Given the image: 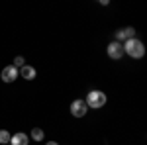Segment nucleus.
Wrapping results in <instances>:
<instances>
[{"mask_svg":"<svg viewBox=\"0 0 147 145\" xmlns=\"http://www.w3.org/2000/svg\"><path fill=\"white\" fill-rule=\"evenodd\" d=\"M71 114L75 118H84L88 114V106L84 100H73L71 102Z\"/></svg>","mask_w":147,"mask_h":145,"instance_id":"3","label":"nucleus"},{"mask_svg":"<svg viewBox=\"0 0 147 145\" xmlns=\"http://www.w3.org/2000/svg\"><path fill=\"white\" fill-rule=\"evenodd\" d=\"M24 65H26V59H24V57H20V55H18L16 59H14V67L18 69V71H20V69H22Z\"/></svg>","mask_w":147,"mask_h":145,"instance_id":"11","label":"nucleus"},{"mask_svg":"<svg viewBox=\"0 0 147 145\" xmlns=\"http://www.w3.org/2000/svg\"><path fill=\"white\" fill-rule=\"evenodd\" d=\"M28 143H30V137L24 132H18L10 137V145H28Z\"/></svg>","mask_w":147,"mask_h":145,"instance_id":"8","label":"nucleus"},{"mask_svg":"<svg viewBox=\"0 0 147 145\" xmlns=\"http://www.w3.org/2000/svg\"><path fill=\"white\" fill-rule=\"evenodd\" d=\"M106 94L102 92V90H90L88 92V96H86V106L88 108H92V110H98V108H102L104 104H106Z\"/></svg>","mask_w":147,"mask_h":145,"instance_id":"2","label":"nucleus"},{"mask_svg":"<svg viewBox=\"0 0 147 145\" xmlns=\"http://www.w3.org/2000/svg\"><path fill=\"white\" fill-rule=\"evenodd\" d=\"M131 37H136V30L134 28H124V30H118L116 32V41H127V39H131Z\"/></svg>","mask_w":147,"mask_h":145,"instance_id":"6","label":"nucleus"},{"mask_svg":"<svg viewBox=\"0 0 147 145\" xmlns=\"http://www.w3.org/2000/svg\"><path fill=\"white\" fill-rule=\"evenodd\" d=\"M0 78H2L4 82H14V80L18 78V69L14 67V65L4 67V69H2V75H0Z\"/></svg>","mask_w":147,"mask_h":145,"instance_id":"5","label":"nucleus"},{"mask_svg":"<svg viewBox=\"0 0 147 145\" xmlns=\"http://www.w3.org/2000/svg\"><path fill=\"white\" fill-rule=\"evenodd\" d=\"M124 53L125 55H129L131 59H141V57L145 55V45L141 39H137V37H131V39H127L124 41Z\"/></svg>","mask_w":147,"mask_h":145,"instance_id":"1","label":"nucleus"},{"mask_svg":"<svg viewBox=\"0 0 147 145\" xmlns=\"http://www.w3.org/2000/svg\"><path fill=\"white\" fill-rule=\"evenodd\" d=\"M106 51H108V57H110V59H116V61H118V59L124 57V45L120 43V41H112V43L108 45Z\"/></svg>","mask_w":147,"mask_h":145,"instance_id":"4","label":"nucleus"},{"mask_svg":"<svg viewBox=\"0 0 147 145\" xmlns=\"http://www.w3.org/2000/svg\"><path fill=\"white\" fill-rule=\"evenodd\" d=\"M18 75L22 78H26V80H34L35 75H37V71H35L34 67H30V65H24V67L18 71Z\"/></svg>","mask_w":147,"mask_h":145,"instance_id":"7","label":"nucleus"},{"mask_svg":"<svg viewBox=\"0 0 147 145\" xmlns=\"http://www.w3.org/2000/svg\"><path fill=\"white\" fill-rule=\"evenodd\" d=\"M43 137H45V134H43L41 127H34L32 129V139L34 141H43Z\"/></svg>","mask_w":147,"mask_h":145,"instance_id":"9","label":"nucleus"},{"mask_svg":"<svg viewBox=\"0 0 147 145\" xmlns=\"http://www.w3.org/2000/svg\"><path fill=\"white\" fill-rule=\"evenodd\" d=\"M8 145H10V143H8Z\"/></svg>","mask_w":147,"mask_h":145,"instance_id":"13","label":"nucleus"},{"mask_svg":"<svg viewBox=\"0 0 147 145\" xmlns=\"http://www.w3.org/2000/svg\"><path fill=\"white\" fill-rule=\"evenodd\" d=\"M45 145H59V143H57V141H47Z\"/></svg>","mask_w":147,"mask_h":145,"instance_id":"12","label":"nucleus"},{"mask_svg":"<svg viewBox=\"0 0 147 145\" xmlns=\"http://www.w3.org/2000/svg\"><path fill=\"white\" fill-rule=\"evenodd\" d=\"M10 132H6V129H0V145H8L10 143Z\"/></svg>","mask_w":147,"mask_h":145,"instance_id":"10","label":"nucleus"}]
</instances>
